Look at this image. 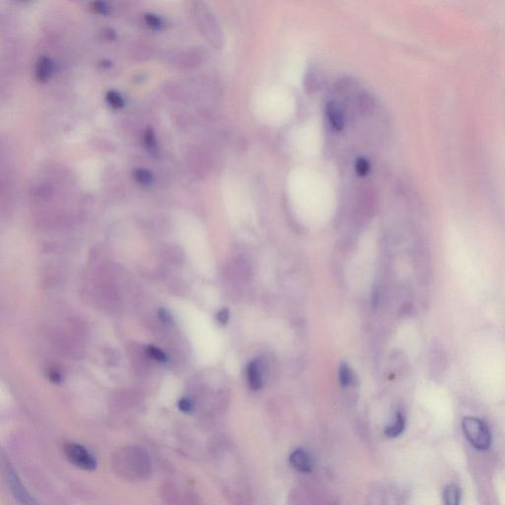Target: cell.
Segmentation results:
<instances>
[{
    "label": "cell",
    "instance_id": "cell-22",
    "mask_svg": "<svg viewBox=\"0 0 505 505\" xmlns=\"http://www.w3.org/2000/svg\"><path fill=\"white\" fill-rule=\"evenodd\" d=\"M179 406H180L181 411H185V413H189V411H192V403L189 400H187V399H183V400L180 401V403H179Z\"/></svg>",
    "mask_w": 505,
    "mask_h": 505
},
{
    "label": "cell",
    "instance_id": "cell-17",
    "mask_svg": "<svg viewBox=\"0 0 505 505\" xmlns=\"http://www.w3.org/2000/svg\"><path fill=\"white\" fill-rule=\"evenodd\" d=\"M145 21L146 25L149 28L153 30H160L162 29L163 22L162 20L153 14H146L145 16Z\"/></svg>",
    "mask_w": 505,
    "mask_h": 505
},
{
    "label": "cell",
    "instance_id": "cell-20",
    "mask_svg": "<svg viewBox=\"0 0 505 505\" xmlns=\"http://www.w3.org/2000/svg\"><path fill=\"white\" fill-rule=\"evenodd\" d=\"M93 9L98 13L106 15L108 14L109 9L104 2H94L92 4Z\"/></svg>",
    "mask_w": 505,
    "mask_h": 505
},
{
    "label": "cell",
    "instance_id": "cell-12",
    "mask_svg": "<svg viewBox=\"0 0 505 505\" xmlns=\"http://www.w3.org/2000/svg\"><path fill=\"white\" fill-rule=\"evenodd\" d=\"M320 78L318 73L315 70H310L305 75L304 87L309 93H314L315 91L319 89Z\"/></svg>",
    "mask_w": 505,
    "mask_h": 505
},
{
    "label": "cell",
    "instance_id": "cell-11",
    "mask_svg": "<svg viewBox=\"0 0 505 505\" xmlns=\"http://www.w3.org/2000/svg\"><path fill=\"white\" fill-rule=\"evenodd\" d=\"M406 421L401 413H397L395 421L386 428L385 433L389 438H397L405 429Z\"/></svg>",
    "mask_w": 505,
    "mask_h": 505
},
{
    "label": "cell",
    "instance_id": "cell-21",
    "mask_svg": "<svg viewBox=\"0 0 505 505\" xmlns=\"http://www.w3.org/2000/svg\"><path fill=\"white\" fill-rule=\"evenodd\" d=\"M148 353L149 355H150L151 357L155 358V360L161 361L165 360V355H164V353L158 350L157 348H149Z\"/></svg>",
    "mask_w": 505,
    "mask_h": 505
},
{
    "label": "cell",
    "instance_id": "cell-19",
    "mask_svg": "<svg viewBox=\"0 0 505 505\" xmlns=\"http://www.w3.org/2000/svg\"><path fill=\"white\" fill-rule=\"evenodd\" d=\"M370 164L365 158H358L357 164H355V170L360 176L367 175L370 172Z\"/></svg>",
    "mask_w": 505,
    "mask_h": 505
},
{
    "label": "cell",
    "instance_id": "cell-14",
    "mask_svg": "<svg viewBox=\"0 0 505 505\" xmlns=\"http://www.w3.org/2000/svg\"><path fill=\"white\" fill-rule=\"evenodd\" d=\"M133 178H135V180L138 182V184L143 186L150 185L153 181L152 174L148 170H146V169H136V170L133 172Z\"/></svg>",
    "mask_w": 505,
    "mask_h": 505
},
{
    "label": "cell",
    "instance_id": "cell-23",
    "mask_svg": "<svg viewBox=\"0 0 505 505\" xmlns=\"http://www.w3.org/2000/svg\"><path fill=\"white\" fill-rule=\"evenodd\" d=\"M217 319H218L219 322L222 323V324H226L227 321L229 319L228 311H227V310H222V311L218 313Z\"/></svg>",
    "mask_w": 505,
    "mask_h": 505
},
{
    "label": "cell",
    "instance_id": "cell-13",
    "mask_svg": "<svg viewBox=\"0 0 505 505\" xmlns=\"http://www.w3.org/2000/svg\"><path fill=\"white\" fill-rule=\"evenodd\" d=\"M374 107L375 101L373 99L372 96L368 94V93H362L358 97V108L360 109L361 112L370 113L372 112Z\"/></svg>",
    "mask_w": 505,
    "mask_h": 505
},
{
    "label": "cell",
    "instance_id": "cell-2",
    "mask_svg": "<svg viewBox=\"0 0 505 505\" xmlns=\"http://www.w3.org/2000/svg\"><path fill=\"white\" fill-rule=\"evenodd\" d=\"M465 438L479 451L489 450L492 445V433L484 421L474 416H467L462 421Z\"/></svg>",
    "mask_w": 505,
    "mask_h": 505
},
{
    "label": "cell",
    "instance_id": "cell-10",
    "mask_svg": "<svg viewBox=\"0 0 505 505\" xmlns=\"http://www.w3.org/2000/svg\"><path fill=\"white\" fill-rule=\"evenodd\" d=\"M444 505H460L461 491L455 484H450L443 489Z\"/></svg>",
    "mask_w": 505,
    "mask_h": 505
},
{
    "label": "cell",
    "instance_id": "cell-15",
    "mask_svg": "<svg viewBox=\"0 0 505 505\" xmlns=\"http://www.w3.org/2000/svg\"><path fill=\"white\" fill-rule=\"evenodd\" d=\"M338 377H340V382L343 387L352 383V370H350V367H348L345 363H342V365H340V371H338Z\"/></svg>",
    "mask_w": 505,
    "mask_h": 505
},
{
    "label": "cell",
    "instance_id": "cell-8",
    "mask_svg": "<svg viewBox=\"0 0 505 505\" xmlns=\"http://www.w3.org/2000/svg\"><path fill=\"white\" fill-rule=\"evenodd\" d=\"M247 380H248V384L250 388L252 391H257L262 388V377L261 366H260L257 361H252L247 368Z\"/></svg>",
    "mask_w": 505,
    "mask_h": 505
},
{
    "label": "cell",
    "instance_id": "cell-6",
    "mask_svg": "<svg viewBox=\"0 0 505 505\" xmlns=\"http://www.w3.org/2000/svg\"><path fill=\"white\" fill-rule=\"evenodd\" d=\"M290 464L295 470L298 472H301V473H309L312 471V461L311 457L306 451L302 450V449H297L294 452H292V455L289 457Z\"/></svg>",
    "mask_w": 505,
    "mask_h": 505
},
{
    "label": "cell",
    "instance_id": "cell-7",
    "mask_svg": "<svg viewBox=\"0 0 505 505\" xmlns=\"http://www.w3.org/2000/svg\"><path fill=\"white\" fill-rule=\"evenodd\" d=\"M327 117L329 118L331 125L337 131H342L345 128V115L342 108L335 102H329L327 105Z\"/></svg>",
    "mask_w": 505,
    "mask_h": 505
},
{
    "label": "cell",
    "instance_id": "cell-5",
    "mask_svg": "<svg viewBox=\"0 0 505 505\" xmlns=\"http://www.w3.org/2000/svg\"><path fill=\"white\" fill-rule=\"evenodd\" d=\"M203 23L204 31L206 33L209 41H211L217 48L221 47L222 40H223L221 28H219L218 23L216 22L213 15L206 10L204 12Z\"/></svg>",
    "mask_w": 505,
    "mask_h": 505
},
{
    "label": "cell",
    "instance_id": "cell-1",
    "mask_svg": "<svg viewBox=\"0 0 505 505\" xmlns=\"http://www.w3.org/2000/svg\"><path fill=\"white\" fill-rule=\"evenodd\" d=\"M116 473L128 481H145L152 473V463L145 449L131 446L121 449L113 459Z\"/></svg>",
    "mask_w": 505,
    "mask_h": 505
},
{
    "label": "cell",
    "instance_id": "cell-4",
    "mask_svg": "<svg viewBox=\"0 0 505 505\" xmlns=\"http://www.w3.org/2000/svg\"><path fill=\"white\" fill-rule=\"evenodd\" d=\"M6 469L7 482L10 487V491L14 496V499L21 505H40L38 504L33 496H30L29 492L26 491L20 481L18 476L15 473L14 469L10 465L7 464L5 466Z\"/></svg>",
    "mask_w": 505,
    "mask_h": 505
},
{
    "label": "cell",
    "instance_id": "cell-16",
    "mask_svg": "<svg viewBox=\"0 0 505 505\" xmlns=\"http://www.w3.org/2000/svg\"><path fill=\"white\" fill-rule=\"evenodd\" d=\"M106 100H107L108 104L113 109H121L125 105V101H123L122 96L115 92V91L109 92L106 96Z\"/></svg>",
    "mask_w": 505,
    "mask_h": 505
},
{
    "label": "cell",
    "instance_id": "cell-3",
    "mask_svg": "<svg viewBox=\"0 0 505 505\" xmlns=\"http://www.w3.org/2000/svg\"><path fill=\"white\" fill-rule=\"evenodd\" d=\"M65 454L67 460L77 468L85 471H94L97 468V460L95 457L80 444L73 443V442L65 444Z\"/></svg>",
    "mask_w": 505,
    "mask_h": 505
},
{
    "label": "cell",
    "instance_id": "cell-9",
    "mask_svg": "<svg viewBox=\"0 0 505 505\" xmlns=\"http://www.w3.org/2000/svg\"><path fill=\"white\" fill-rule=\"evenodd\" d=\"M52 73V60L47 57H42L36 65V78L40 82H45Z\"/></svg>",
    "mask_w": 505,
    "mask_h": 505
},
{
    "label": "cell",
    "instance_id": "cell-18",
    "mask_svg": "<svg viewBox=\"0 0 505 505\" xmlns=\"http://www.w3.org/2000/svg\"><path fill=\"white\" fill-rule=\"evenodd\" d=\"M143 141H145L146 148L151 151L155 150L157 143H156L155 133L151 128L145 131V135H143Z\"/></svg>",
    "mask_w": 505,
    "mask_h": 505
}]
</instances>
